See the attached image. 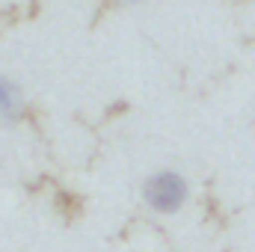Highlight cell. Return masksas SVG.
<instances>
[{
	"label": "cell",
	"mask_w": 255,
	"mask_h": 252,
	"mask_svg": "<svg viewBox=\"0 0 255 252\" xmlns=\"http://www.w3.org/2000/svg\"><path fill=\"white\" fill-rule=\"evenodd\" d=\"M130 3H136V0H130Z\"/></svg>",
	"instance_id": "cell-3"
},
{
	"label": "cell",
	"mask_w": 255,
	"mask_h": 252,
	"mask_svg": "<svg viewBox=\"0 0 255 252\" xmlns=\"http://www.w3.org/2000/svg\"><path fill=\"white\" fill-rule=\"evenodd\" d=\"M190 199V184L181 172L175 169H157L154 175H148L142 181V202L163 217L178 214Z\"/></svg>",
	"instance_id": "cell-1"
},
{
	"label": "cell",
	"mask_w": 255,
	"mask_h": 252,
	"mask_svg": "<svg viewBox=\"0 0 255 252\" xmlns=\"http://www.w3.org/2000/svg\"><path fill=\"white\" fill-rule=\"evenodd\" d=\"M24 110V95L15 80L0 74V122H15Z\"/></svg>",
	"instance_id": "cell-2"
}]
</instances>
